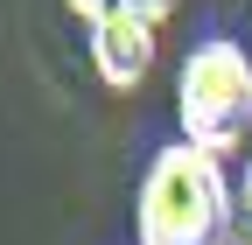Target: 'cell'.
<instances>
[{
    "instance_id": "1",
    "label": "cell",
    "mask_w": 252,
    "mask_h": 245,
    "mask_svg": "<svg viewBox=\"0 0 252 245\" xmlns=\"http://www.w3.org/2000/svg\"><path fill=\"white\" fill-rule=\"evenodd\" d=\"M133 238L140 245H231L238 238V189H231L224 161L189 140H168L140 175Z\"/></svg>"
},
{
    "instance_id": "2",
    "label": "cell",
    "mask_w": 252,
    "mask_h": 245,
    "mask_svg": "<svg viewBox=\"0 0 252 245\" xmlns=\"http://www.w3.org/2000/svg\"><path fill=\"white\" fill-rule=\"evenodd\" d=\"M175 126L189 147L231 161L252 140V56L231 35H203L175 70Z\"/></svg>"
},
{
    "instance_id": "3",
    "label": "cell",
    "mask_w": 252,
    "mask_h": 245,
    "mask_svg": "<svg viewBox=\"0 0 252 245\" xmlns=\"http://www.w3.org/2000/svg\"><path fill=\"white\" fill-rule=\"evenodd\" d=\"M154 56H161V28H147L133 7H119L105 21H91V70L105 91H140Z\"/></svg>"
},
{
    "instance_id": "4",
    "label": "cell",
    "mask_w": 252,
    "mask_h": 245,
    "mask_svg": "<svg viewBox=\"0 0 252 245\" xmlns=\"http://www.w3.org/2000/svg\"><path fill=\"white\" fill-rule=\"evenodd\" d=\"M63 7H70V14H77V21L91 28V21H105V14H119L126 0H63Z\"/></svg>"
},
{
    "instance_id": "5",
    "label": "cell",
    "mask_w": 252,
    "mask_h": 245,
    "mask_svg": "<svg viewBox=\"0 0 252 245\" xmlns=\"http://www.w3.org/2000/svg\"><path fill=\"white\" fill-rule=\"evenodd\" d=\"M126 7H133V14H140L147 28H161V21H168V14L182 7V0H126Z\"/></svg>"
},
{
    "instance_id": "6",
    "label": "cell",
    "mask_w": 252,
    "mask_h": 245,
    "mask_svg": "<svg viewBox=\"0 0 252 245\" xmlns=\"http://www.w3.org/2000/svg\"><path fill=\"white\" fill-rule=\"evenodd\" d=\"M238 231L252 245V154H245V182H238Z\"/></svg>"
},
{
    "instance_id": "7",
    "label": "cell",
    "mask_w": 252,
    "mask_h": 245,
    "mask_svg": "<svg viewBox=\"0 0 252 245\" xmlns=\"http://www.w3.org/2000/svg\"><path fill=\"white\" fill-rule=\"evenodd\" d=\"M245 56H252V28H245Z\"/></svg>"
}]
</instances>
